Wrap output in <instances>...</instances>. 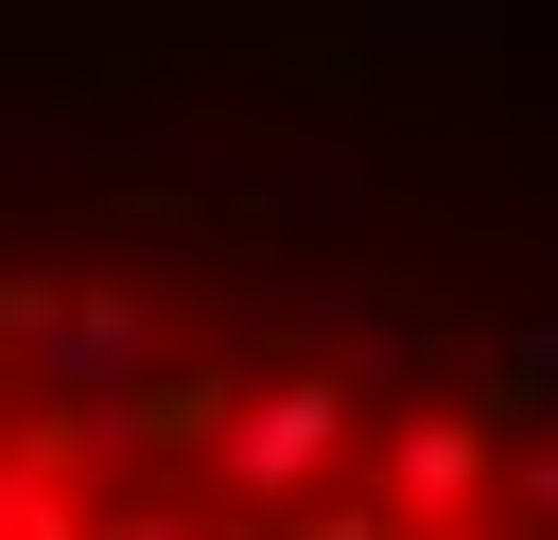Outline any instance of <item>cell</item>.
I'll return each instance as SVG.
<instances>
[{
    "mask_svg": "<svg viewBox=\"0 0 558 540\" xmlns=\"http://www.w3.org/2000/svg\"><path fill=\"white\" fill-rule=\"evenodd\" d=\"M436 540H523V523H488V505H471V523H436Z\"/></svg>",
    "mask_w": 558,
    "mask_h": 540,
    "instance_id": "9",
    "label": "cell"
},
{
    "mask_svg": "<svg viewBox=\"0 0 558 540\" xmlns=\"http://www.w3.org/2000/svg\"><path fill=\"white\" fill-rule=\"evenodd\" d=\"M488 470H506V401H488V383H436V401H401V418H384L366 505L436 540V523H471V505H488Z\"/></svg>",
    "mask_w": 558,
    "mask_h": 540,
    "instance_id": "2",
    "label": "cell"
},
{
    "mask_svg": "<svg viewBox=\"0 0 558 540\" xmlns=\"http://www.w3.org/2000/svg\"><path fill=\"white\" fill-rule=\"evenodd\" d=\"M0 540H105V505H87L70 470H35V453H17V418H0Z\"/></svg>",
    "mask_w": 558,
    "mask_h": 540,
    "instance_id": "4",
    "label": "cell"
},
{
    "mask_svg": "<svg viewBox=\"0 0 558 540\" xmlns=\"http://www.w3.org/2000/svg\"><path fill=\"white\" fill-rule=\"evenodd\" d=\"M140 366H157V296L140 279H52V314H35V401H70V418H105V401H140Z\"/></svg>",
    "mask_w": 558,
    "mask_h": 540,
    "instance_id": "3",
    "label": "cell"
},
{
    "mask_svg": "<svg viewBox=\"0 0 558 540\" xmlns=\"http://www.w3.org/2000/svg\"><path fill=\"white\" fill-rule=\"evenodd\" d=\"M105 540H209L192 505H105Z\"/></svg>",
    "mask_w": 558,
    "mask_h": 540,
    "instance_id": "7",
    "label": "cell"
},
{
    "mask_svg": "<svg viewBox=\"0 0 558 540\" xmlns=\"http://www.w3.org/2000/svg\"><path fill=\"white\" fill-rule=\"evenodd\" d=\"M523 505H541V523H558V435H523Z\"/></svg>",
    "mask_w": 558,
    "mask_h": 540,
    "instance_id": "8",
    "label": "cell"
},
{
    "mask_svg": "<svg viewBox=\"0 0 558 540\" xmlns=\"http://www.w3.org/2000/svg\"><path fill=\"white\" fill-rule=\"evenodd\" d=\"M488 401H558V314H541V331L506 348V383H488Z\"/></svg>",
    "mask_w": 558,
    "mask_h": 540,
    "instance_id": "6",
    "label": "cell"
},
{
    "mask_svg": "<svg viewBox=\"0 0 558 540\" xmlns=\"http://www.w3.org/2000/svg\"><path fill=\"white\" fill-rule=\"evenodd\" d=\"M349 418H366V366H262V383H227V418H209V505H227V523H296V505L331 488Z\"/></svg>",
    "mask_w": 558,
    "mask_h": 540,
    "instance_id": "1",
    "label": "cell"
},
{
    "mask_svg": "<svg viewBox=\"0 0 558 540\" xmlns=\"http://www.w3.org/2000/svg\"><path fill=\"white\" fill-rule=\"evenodd\" d=\"M262 540H418V523H384V505L349 488V505H296V523H262Z\"/></svg>",
    "mask_w": 558,
    "mask_h": 540,
    "instance_id": "5",
    "label": "cell"
}]
</instances>
